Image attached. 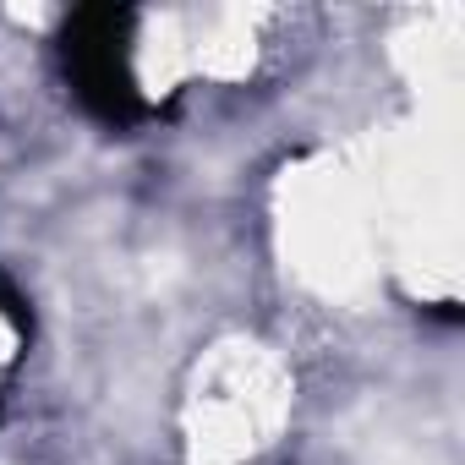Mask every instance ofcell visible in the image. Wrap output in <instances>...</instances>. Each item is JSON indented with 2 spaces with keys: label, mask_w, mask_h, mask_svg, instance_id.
<instances>
[{
  "label": "cell",
  "mask_w": 465,
  "mask_h": 465,
  "mask_svg": "<svg viewBox=\"0 0 465 465\" xmlns=\"http://www.w3.org/2000/svg\"><path fill=\"white\" fill-rule=\"evenodd\" d=\"M126 23H132L126 12H83L66 28V72H72V88L104 121H132L143 110L137 83H132V66H126V39H121Z\"/></svg>",
  "instance_id": "6da1fadb"
}]
</instances>
